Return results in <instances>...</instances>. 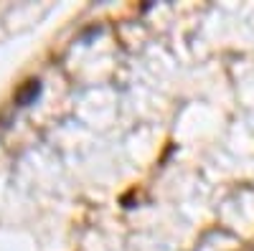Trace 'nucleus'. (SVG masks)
<instances>
[{"mask_svg":"<svg viewBox=\"0 0 254 251\" xmlns=\"http://www.w3.org/2000/svg\"><path fill=\"white\" fill-rule=\"evenodd\" d=\"M38 97H41V81L38 79H28L23 87L15 92V104L18 107H28V104H33Z\"/></svg>","mask_w":254,"mask_h":251,"instance_id":"1","label":"nucleus"}]
</instances>
